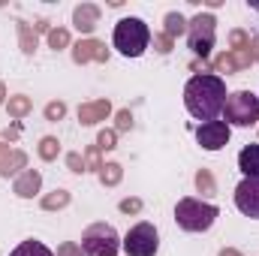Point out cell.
I'll return each instance as SVG.
<instances>
[{
	"instance_id": "obj_1",
	"label": "cell",
	"mask_w": 259,
	"mask_h": 256,
	"mask_svg": "<svg viewBox=\"0 0 259 256\" xmlns=\"http://www.w3.org/2000/svg\"><path fill=\"white\" fill-rule=\"evenodd\" d=\"M184 106L199 121H214L226 106V81L220 75H193L184 84Z\"/></svg>"
},
{
	"instance_id": "obj_2",
	"label": "cell",
	"mask_w": 259,
	"mask_h": 256,
	"mask_svg": "<svg viewBox=\"0 0 259 256\" xmlns=\"http://www.w3.org/2000/svg\"><path fill=\"white\" fill-rule=\"evenodd\" d=\"M115 49L124 55V58H142L145 49L151 46V30L142 18H121L115 24V36H112Z\"/></svg>"
},
{
	"instance_id": "obj_3",
	"label": "cell",
	"mask_w": 259,
	"mask_h": 256,
	"mask_svg": "<svg viewBox=\"0 0 259 256\" xmlns=\"http://www.w3.org/2000/svg\"><path fill=\"white\" fill-rule=\"evenodd\" d=\"M217 214H220L217 205L202 202V199H181L175 205V220L187 232H205V229H211L214 220H217Z\"/></svg>"
},
{
	"instance_id": "obj_4",
	"label": "cell",
	"mask_w": 259,
	"mask_h": 256,
	"mask_svg": "<svg viewBox=\"0 0 259 256\" xmlns=\"http://www.w3.org/2000/svg\"><path fill=\"white\" fill-rule=\"evenodd\" d=\"M226 124L229 127H250L259 124V97L250 91H235L226 97Z\"/></svg>"
},
{
	"instance_id": "obj_5",
	"label": "cell",
	"mask_w": 259,
	"mask_h": 256,
	"mask_svg": "<svg viewBox=\"0 0 259 256\" xmlns=\"http://www.w3.org/2000/svg\"><path fill=\"white\" fill-rule=\"evenodd\" d=\"M118 247H121L118 232H115L109 223H94V226L84 232V238H81L84 256H115Z\"/></svg>"
},
{
	"instance_id": "obj_6",
	"label": "cell",
	"mask_w": 259,
	"mask_h": 256,
	"mask_svg": "<svg viewBox=\"0 0 259 256\" xmlns=\"http://www.w3.org/2000/svg\"><path fill=\"white\" fill-rule=\"evenodd\" d=\"M187 33H190V49H193V55L208 58L211 49H214V33H217V21H214V15L199 12L196 18L187 21Z\"/></svg>"
},
{
	"instance_id": "obj_7",
	"label": "cell",
	"mask_w": 259,
	"mask_h": 256,
	"mask_svg": "<svg viewBox=\"0 0 259 256\" xmlns=\"http://www.w3.org/2000/svg\"><path fill=\"white\" fill-rule=\"evenodd\" d=\"M160 247V235L151 223H136L124 238V253L127 256H154Z\"/></svg>"
},
{
	"instance_id": "obj_8",
	"label": "cell",
	"mask_w": 259,
	"mask_h": 256,
	"mask_svg": "<svg viewBox=\"0 0 259 256\" xmlns=\"http://www.w3.org/2000/svg\"><path fill=\"white\" fill-rule=\"evenodd\" d=\"M235 205L244 217L259 220V178H244L235 187Z\"/></svg>"
},
{
	"instance_id": "obj_9",
	"label": "cell",
	"mask_w": 259,
	"mask_h": 256,
	"mask_svg": "<svg viewBox=\"0 0 259 256\" xmlns=\"http://www.w3.org/2000/svg\"><path fill=\"white\" fill-rule=\"evenodd\" d=\"M196 142L205 148V151H220L226 142H229V124L226 121H208L196 130Z\"/></svg>"
},
{
	"instance_id": "obj_10",
	"label": "cell",
	"mask_w": 259,
	"mask_h": 256,
	"mask_svg": "<svg viewBox=\"0 0 259 256\" xmlns=\"http://www.w3.org/2000/svg\"><path fill=\"white\" fill-rule=\"evenodd\" d=\"M72 61H75V64H88V61L106 64V61H109V49H106L100 39H81V42L72 49Z\"/></svg>"
},
{
	"instance_id": "obj_11",
	"label": "cell",
	"mask_w": 259,
	"mask_h": 256,
	"mask_svg": "<svg viewBox=\"0 0 259 256\" xmlns=\"http://www.w3.org/2000/svg\"><path fill=\"white\" fill-rule=\"evenodd\" d=\"M72 24H75L81 33H91V30L100 24V6H94V3H81V6H75V12H72Z\"/></svg>"
},
{
	"instance_id": "obj_12",
	"label": "cell",
	"mask_w": 259,
	"mask_h": 256,
	"mask_svg": "<svg viewBox=\"0 0 259 256\" xmlns=\"http://www.w3.org/2000/svg\"><path fill=\"white\" fill-rule=\"evenodd\" d=\"M39 184H42V175H39L36 169H24V172L15 178L12 190H15V196H21V199H30L33 193H39Z\"/></svg>"
},
{
	"instance_id": "obj_13",
	"label": "cell",
	"mask_w": 259,
	"mask_h": 256,
	"mask_svg": "<svg viewBox=\"0 0 259 256\" xmlns=\"http://www.w3.org/2000/svg\"><path fill=\"white\" fill-rule=\"evenodd\" d=\"M109 115H112V106H109V100L84 103V106L78 109V121H81V124H97V121H106Z\"/></svg>"
},
{
	"instance_id": "obj_14",
	"label": "cell",
	"mask_w": 259,
	"mask_h": 256,
	"mask_svg": "<svg viewBox=\"0 0 259 256\" xmlns=\"http://www.w3.org/2000/svg\"><path fill=\"white\" fill-rule=\"evenodd\" d=\"M238 169L244 172V178H259V145H247L238 154Z\"/></svg>"
},
{
	"instance_id": "obj_15",
	"label": "cell",
	"mask_w": 259,
	"mask_h": 256,
	"mask_svg": "<svg viewBox=\"0 0 259 256\" xmlns=\"http://www.w3.org/2000/svg\"><path fill=\"white\" fill-rule=\"evenodd\" d=\"M9 256H55V253H52L42 241H33V238H30V241H21Z\"/></svg>"
},
{
	"instance_id": "obj_16",
	"label": "cell",
	"mask_w": 259,
	"mask_h": 256,
	"mask_svg": "<svg viewBox=\"0 0 259 256\" xmlns=\"http://www.w3.org/2000/svg\"><path fill=\"white\" fill-rule=\"evenodd\" d=\"M184 30H187V18H184L181 12H169V15H166V30H163V33L175 39V36H181Z\"/></svg>"
},
{
	"instance_id": "obj_17",
	"label": "cell",
	"mask_w": 259,
	"mask_h": 256,
	"mask_svg": "<svg viewBox=\"0 0 259 256\" xmlns=\"http://www.w3.org/2000/svg\"><path fill=\"white\" fill-rule=\"evenodd\" d=\"M18 36H21V52H24V55H33V49H36V33L30 30V24L18 21Z\"/></svg>"
},
{
	"instance_id": "obj_18",
	"label": "cell",
	"mask_w": 259,
	"mask_h": 256,
	"mask_svg": "<svg viewBox=\"0 0 259 256\" xmlns=\"http://www.w3.org/2000/svg\"><path fill=\"white\" fill-rule=\"evenodd\" d=\"M6 109H9V115H12V118H21V115H27V112H30V97H9Z\"/></svg>"
},
{
	"instance_id": "obj_19",
	"label": "cell",
	"mask_w": 259,
	"mask_h": 256,
	"mask_svg": "<svg viewBox=\"0 0 259 256\" xmlns=\"http://www.w3.org/2000/svg\"><path fill=\"white\" fill-rule=\"evenodd\" d=\"M121 175H124V172H121V166H118V163H106V166L100 169V181H103L106 187L118 184V181H121Z\"/></svg>"
},
{
	"instance_id": "obj_20",
	"label": "cell",
	"mask_w": 259,
	"mask_h": 256,
	"mask_svg": "<svg viewBox=\"0 0 259 256\" xmlns=\"http://www.w3.org/2000/svg\"><path fill=\"white\" fill-rule=\"evenodd\" d=\"M64 205H69V193H66V190H55L52 196H46V199H42V208H46V211L64 208Z\"/></svg>"
},
{
	"instance_id": "obj_21",
	"label": "cell",
	"mask_w": 259,
	"mask_h": 256,
	"mask_svg": "<svg viewBox=\"0 0 259 256\" xmlns=\"http://www.w3.org/2000/svg\"><path fill=\"white\" fill-rule=\"evenodd\" d=\"M58 151H61V142H58V139L46 136V139L39 142V157H42V160H55V157H58Z\"/></svg>"
},
{
	"instance_id": "obj_22",
	"label": "cell",
	"mask_w": 259,
	"mask_h": 256,
	"mask_svg": "<svg viewBox=\"0 0 259 256\" xmlns=\"http://www.w3.org/2000/svg\"><path fill=\"white\" fill-rule=\"evenodd\" d=\"M196 187H199V193H205V196H214V178H211L208 169H202L196 175Z\"/></svg>"
},
{
	"instance_id": "obj_23",
	"label": "cell",
	"mask_w": 259,
	"mask_h": 256,
	"mask_svg": "<svg viewBox=\"0 0 259 256\" xmlns=\"http://www.w3.org/2000/svg\"><path fill=\"white\" fill-rule=\"evenodd\" d=\"M49 46H52V49H66V46H69V33H66L64 27L49 30Z\"/></svg>"
},
{
	"instance_id": "obj_24",
	"label": "cell",
	"mask_w": 259,
	"mask_h": 256,
	"mask_svg": "<svg viewBox=\"0 0 259 256\" xmlns=\"http://www.w3.org/2000/svg\"><path fill=\"white\" fill-rule=\"evenodd\" d=\"M229 42H232V52H238V49H250V36H247L244 30H232V33H229Z\"/></svg>"
},
{
	"instance_id": "obj_25",
	"label": "cell",
	"mask_w": 259,
	"mask_h": 256,
	"mask_svg": "<svg viewBox=\"0 0 259 256\" xmlns=\"http://www.w3.org/2000/svg\"><path fill=\"white\" fill-rule=\"evenodd\" d=\"M115 136H118L115 130H103L100 139H97V148H100V151H112V148H115Z\"/></svg>"
},
{
	"instance_id": "obj_26",
	"label": "cell",
	"mask_w": 259,
	"mask_h": 256,
	"mask_svg": "<svg viewBox=\"0 0 259 256\" xmlns=\"http://www.w3.org/2000/svg\"><path fill=\"white\" fill-rule=\"evenodd\" d=\"M214 66H217V72H238L235 69V61H232V55L226 52V55H220L217 61H214Z\"/></svg>"
},
{
	"instance_id": "obj_27",
	"label": "cell",
	"mask_w": 259,
	"mask_h": 256,
	"mask_svg": "<svg viewBox=\"0 0 259 256\" xmlns=\"http://www.w3.org/2000/svg\"><path fill=\"white\" fill-rule=\"evenodd\" d=\"M64 115H66L64 103H49V106H46V118H49V121H61Z\"/></svg>"
},
{
	"instance_id": "obj_28",
	"label": "cell",
	"mask_w": 259,
	"mask_h": 256,
	"mask_svg": "<svg viewBox=\"0 0 259 256\" xmlns=\"http://www.w3.org/2000/svg\"><path fill=\"white\" fill-rule=\"evenodd\" d=\"M154 49H157L160 55L172 52V36H166V33H157V36H154Z\"/></svg>"
},
{
	"instance_id": "obj_29",
	"label": "cell",
	"mask_w": 259,
	"mask_h": 256,
	"mask_svg": "<svg viewBox=\"0 0 259 256\" xmlns=\"http://www.w3.org/2000/svg\"><path fill=\"white\" fill-rule=\"evenodd\" d=\"M58 256H84V250L78 247V244H72V241H66L58 247Z\"/></svg>"
},
{
	"instance_id": "obj_30",
	"label": "cell",
	"mask_w": 259,
	"mask_h": 256,
	"mask_svg": "<svg viewBox=\"0 0 259 256\" xmlns=\"http://www.w3.org/2000/svg\"><path fill=\"white\" fill-rule=\"evenodd\" d=\"M66 166H69L72 172H88V169H84V160H81L78 154H66Z\"/></svg>"
},
{
	"instance_id": "obj_31",
	"label": "cell",
	"mask_w": 259,
	"mask_h": 256,
	"mask_svg": "<svg viewBox=\"0 0 259 256\" xmlns=\"http://www.w3.org/2000/svg\"><path fill=\"white\" fill-rule=\"evenodd\" d=\"M84 163H88L91 169H103V163H100V148H91L88 157H84Z\"/></svg>"
},
{
	"instance_id": "obj_32",
	"label": "cell",
	"mask_w": 259,
	"mask_h": 256,
	"mask_svg": "<svg viewBox=\"0 0 259 256\" xmlns=\"http://www.w3.org/2000/svg\"><path fill=\"white\" fill-rule=\"evenodd\" d=\"M121 211H124V214H136V211H142V202H139V199H124V202H121Z\"/></svg>"
},
{
	"instance_id": "obj_33",
	"label": "cell",
	"mask_w": 259,
	"mask_h": 256,
	"mask_svg": "<svg viewBox=\"0 0 259 256\" xmlns=\"http://www.w3.org/2000/svg\"><path fill=\"white\" fill-rule=\"evenodd\" d=\"M130 127H133V115H130L127 109L118 112V130H130Z\"/></svg>"
},
{
	"instance_id": "obj_34",
	"label": "cell",
	"mask_w": 259,
	"mask_h": 256,
	"mask_svg": "<svg viewBox=\"0 0 259 256\" xmlns=\"http://www.w3.org/2000/svg\"><path fill=\"white\" fill-rule=\"evenodd\" d=\"M9 154H12V151H9V145H0V172H3V169H6V163H9Z\"/></svg>"
},
{
	"instance_id": "obj_35",
	"label": "cell",
	"mask_w": 259,
	"mask_h": 256,
	"mask_svg": "<svg viewBox=\"0 0 259 256\" xmlns=\"http://www.w3.org/2000/svg\"><path fill=\"white\" fill-rule=\"evenodd\" d=\"M250 46H253V52H250V55H253V61H259V36H256V39H250Z\"/></svg>"
},
{
	"instance_id": "obj_36",
	"label": "cell",
	"mask_w": 259,
	"mask_h": 256,
	"mask_svg": "<svg viewBox=\"0 0 259 256\" xmlns=\"http://www.w3.org/2000/svg\"><path fill=\"white\" fill-rule=\"evenodd\" d=\"M220 256H241V253H235V250H223Z\"/></svg>"
},
{
	"instance_id": "obj_37",
	"label": "cell",
	"mask_w": 259,
	"mask_h": 256,
	"mask_svg": "<svg viewBox=\"0 0 259 256\" xmlns=\"http://www.w3.org/2000/svg\"><path fill=\"white\" fill-rule=\"evenodd\" d=\"M3 97H6V88H3V84H0V103H3Z\"/></svg>"
}]
</instances>
